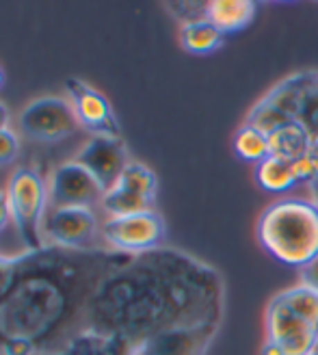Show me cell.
<instances>
[{
  "instance_id": "obj_1",
  "label": "cell",
  "mask_w": 318,
  "mask_h": 355,
  "mask_svg": "<svg viewBox=\"0 0 318 355\" xmlns=\"http://www.w3.org/2000/svg\"><path fill=\"white\" fill-rule=\"evenodd\" d=\"M130 256L44 247L15 258L0 297V355H44L67 334L87 331V314L102 282Z\"/></svg>"
},
{
  "instance_id": "obj_23",
  "label": "cell",
  "mask_w": 318,
  "mask_h": 355,
  "mask_svg": "<svg viewBox=\"0 0 318 355\" xmlns=\"http://www.w3.org/2000/svg\"><path fill=\"white\" fill-rule=\"evenodd\" d=\"M17 152H20V139H17V135L11 132L9 128L0 130V167L11 165L17 158Z\"/></svg>"
},
{
  "instance_id": "obj_6",
  "label": "cell",
  "mask_w": 318,
  "mask_h": 355,
  "mask_svg": "<svg viewBox=\"0 0 318 355\" xmlns=\"http://www.w3.org/2000/svg\"><path fill=\"white\" fill-rule=\"evenodd\" d=\"M78 126L80 123L69 100L57 96L33 100L20 115L22 132L39 144H57V141L74 135Z\"/></svg>"
},
{
  "instance_id": "obj_25",
  "label": "cell",
  "mask_w": 318,
  "mask_h": 355,
  "mask_svg": "<svg viewBox=\"0 0 318 355\" xmlns=\"http://www.w3.org/2000/svg\"><path fill=\"white\" fill-rule=\"evenodd\" d=\"M301 282L318 291V256L308 266H303V269H301Z\"/></svg>"
},
{
  "instance_id": "obj_32",
  "label": "cell",
  "mask_w": 318,
  "mask_h": 355,
  "mask_svg": "<svg viewBox=\"0 0 318 355\" xmlns=\"http://www.w3.org/2000/svg\"><path fill=\"white\" fill-rule=\"evenodd\" d=\"M310 355H314V353H310Z\"/></svg>"
},
{
  "instance_id": "obj_9",
  "label": "cell",
  "mask_w": 318,
  "mask_h": 355,
  "mask_svg": "<svg viewBox=\"0 0 318 355\" xmlns=\"http://www.w3.org/2000/svg\"><path fill=\"white\" fill-rule=\"evenodd\" d=\"M65 92L72 104L74 115L78 123L94 132V137H115L119 139V123L113 113L111 102L106 100L104 94H100L98 89L91 85H87L78 78H67L65 80Z\"/></svg>"
},
{
  "instance_id": "obj_5",
  "label": "cell",
  "mask_w": 318,
  "mask_h": 355,
  "mask_svg": "<svg viewBox=\"0 0 318 355\" xmlns=\"http://www.w3.org/2000/svg\"><path fill=\"white\" fill-rule=\"evenodd\" d=\"M102 239L119 254H150L156 252L165 241V221L156 210L111 217L102 225Z\"/></svg>"
},
{
  "instance_id": "obj_31",
  "label": "cell",
  "mask_w": 318,
  "mask_h": 355,
  "mask_svg": "<svg viewBox=\"0 0 318 355\" xmlns=\"http://www.w3.org/2000/svg\"><path fill=\"white\" fill-rule=\"evenodd\" d=\"M314 191H316V200H314V202L318 204V189H314Z\"/></svg>"
},
{
  "instance_id": "obj_7",
  "label": "cell",
  "mask_w": 318,
  "mask_h": 355,
  "mask_svg": "<svg viewBox=\"0 0 318 355\" xmlns=\"http://www.w3.org/2000/svg\"><path fill=\"white\" fill-rule=\"evenodd\" d=\"M156 175L143 163H128L117 184L104 193L102 208L111 217H126L154 210Z\"/></svg>"
},
{
  "instance_id": "obj_18",
  "label": "cell",
  "mask_w": 318,
  "mask_h": 355,
  "mask_svg": "<svg viewBox=\"0 0 318 355\" xmlns=\"http://www.w3.org/2000/svg\"><path fill=\"white\" fill-rule=\"evenodd\" d=\"M256 180L269 193H286L297 187L290 163L279 161V158H273V156L264 158L262 163L256 165Z\"/></svg>"
},
{
  "instance_id": "obj_3",
  "label": "cell",
  "mask_w": 318,
  "mask_h": 355,
  "mask_svg": "<svg viewBox=\"0 0 318 355\" xmlns=\"http://www.w3.org/2000/svg\"><path fill=\"white\" fill-rule=\"evenodd\" d=\"M258 239L273 258L301 271L318 256V204L299 198L271 204L258 221Z\"/></svg>"
},
{
  "instance_id": "obj_2",
  "label": "cell",
  "mask_w": 318,
  "mask_h": 355,
  "mask_svg": "<svg viewBox=\"0 0 318 355\" xmlns=\"http://www.w3.org/2000/svg\"><path fill=\"white\" fill-rule=\"evenodd\" d=\"M215 275L180 254L130 256L94 295L87 331L136 347L161 331L215 325Z\"/></svg>"
},
{
  "instance_id": "obj_20",
  "label": "cell",
  "mask_w": 318,
  "mask_h": 355,
  "mask_svg": "<svg viewBox=\"0 0 318 355\" xmlns=\"http://www.w3.org/2000/svg\"><path fill=\"white\" fill-rule=\"evenodd\" d=\"M234 150L242 161L258 165L264 158H269V137L254 128L251 123H245L234 137Z\"/></svg>"
},
{
  "instance_id": "obj_15",
  "label": "cell",
  "mask_w": 318,
  "mask_h": 355,
  "mask_svg": "<svg viewBox=\"0 0 318 355\" xmlns=\"http://www.w3.org/2000/svg\"><path fill=\"white\" fill-rule=\"evenodd\" d=\"M256 17L251 0H215L206 5V20H210L223 35L242 31Z\"/></svg>"
},
{
  "instance_id": "obj_11",
  "label": "cell",
  "mask_w": 318,
  "mask_h": 355,
  "mask_svg": "<svg viewBox=\"0 0 318 355\" xmlns=\"http://www.w3.org/2000/svg\"><path fill=\"white\" fill-rule=\"evenodd\" d=\"M104 191L96 178L76 161L61 165L52 173L50 182V204L52 208H91L102 204Z\"/></svg>"
},
{
  "instance_id": "obj_17",
  "label": "cell",
  "mask_w": 318,
  "mask_h": 355,
  "mask_svg": "<svg viewBox=\"0 0 318 355\" xmlns=\"http://www.w3.org/2000/svg\"><path fill=\"white\" fill-rule=\"evenodd\" d=\"M225 35L212 24L210 20H195V22H184L180 31V42L184 50L193 52V55H208L221 48Z\"/></svg>"
},
{
  "instance_id": "obj_21",
  "label": "cell",
  "mask_w": 318,
  "mask_h": 355,
  "mask_svg": "<svg viewBox=\"0 0 318 355\" xmlns=\"http://www.w3.org/2000/svg\"><path fill=\"white\" fill-rule=\"evenodd\" d=\"M292 121H297V119H292L290 115H286L284 111H279L277 106H273V104H269V102H260L256 109L251 111V115H249V121L247 123H251L254 128H258L260 132H264V135H273L275 130H279V128H284V126H288V123H292Z\"/></svg>"
},
{
  "instance_id": "obj_10",
  "label": "cell",
  "mask_w": 318,
  "mask_h": 355,
  "mask_svg": "<svg viewBox=\"0 0 318 355\" xmlns=\"http://www.w3.org/2000/svg\"><path fill=\"white\" fill-rule=\"evenodd\" d=\"M267 340L275 343L284 355H310L318 329L299 318L277 295L267 308Z\"/></svg>"
},
{
  "instance_id": "obj_22",
  "label": "cell",
  "mask_w": 318,
  "mask_h": 355,
  "mask_svg": "<svg viewBox=\"0 0 318 355\" xmlns=\"http://www.w3.org/2000/svg\"><path fill=\"white\" fill-rule=\"evenodd\" d=\"M290 169H292L297 184H306V182L316 184V180H318V165H316V158L312 156V152H308L301 158L292 161Z\"/></svg>"
},
{
  "instance_id": "obj_4",
  "label": "cell",
  "mask_w": 318,
  "mask_h": 355,
  "mask_svg": "<svg viewBox=\"0 0 318 355\" xmlns=\"http://www.w3.org/2000/svg\"><path fill=\"white\" fill-rule=\"evenodd\" d=\"M7 202L11 210V221L28 252L44 250V223L46 208L50 202V189L39 171L30 167L17 169L7 187Z\"/></svg>"
},
{
  "instance_id": "obj_19",
  "label": "cell",
  "mask_w": 318,
  "mask_h": 355,
  "mask_svg": "<svg viewBox=\"0 0 318 355\" xmlns=\"http://www.w3.org/2000/svg\"><path fill=\"white\" fill-rule=\"evenodd\" d=\"M279 299L306 323H310L314 329H318V291L299 282L297 286L288 288L279 295Z\"/></svg>"
},
{
  "instance_id": "obj_12",
  "label": "cell",
  "mask_w": 318,
  "mask_h": 355,
  "mask_svg": "<svg viewBox=\"0 0 318 355\" xmlns=\"http://www.w3.org/2000/svg\"><path fill=\"white\" fill-rule=\"evenodd\" d=\"M74 161L96 178L104 193L117 184L123 169L130 163L126 146L121 144V139L115 137H94L78 152Z\"/></svg>"
},
{
  "instance_id": "obj_24",
  "label": "cell",
  "mask_w": 318,
  "mask_h": 355,
  "mask_svg": "<svg viewBox=\"0 0 318 355\" xmlns=\"http://www.w3.org/2000/svg\"><path fill=\"white\" fill-rule=\"evenodd\" d=\"M13 269H15V258L0 256V297H3L5 291L9 288L11 277H13Z\"/></svg>"
},
{
  "instance_id": "obj_8",
  "label": "cell",
  "mask_w": 318,
  "mask_h": 355,
  "mask_svg": "<svg viewBox=\"0 0 318 355\" xmlns=\"http://www.w3.org/2000/svg\"><path fill=\"white\" fill-rule=\"evenodd\" d=\"M102 230L91 208H52L44 223V236L65 250H91Z\"/></svg>"
},
{
  "instance_id": "obj_27",
  "label": "cell",
  "mask_w": 318,
  "mask_h": 355,
  "mask_svg": "<svg viewBox=\"0 0 318 355\" xmlns=\"http://www.w3.org/2000/svg\"><path fill=\"white\" fill-rule=\"evenodd\" d=\"M262 355H284V351H281L275 343L267 340V343H264V347H262Z\"/></svg>"
},
{
  "instance_id": "obj_14",
  "label": "cell",
  "mask_w": 318,
  "mask_h": 355,
  "mask_svg": "<svg viewBox=\"0 0 318 355\" xmlns=\"http://www.w3.org/2000/svg\"><path fill=\"white\" fill-rule=\"evenodd\" d=\"M316 87H318L316 74H299V76L286 78L281 85H277L273 92L264 98V102L277 106L279 111H284L286 115L297 119L306 98L314 92Z\"/></svg>"
},
{
  "instance_id": "obj_16",
  "label": "cell",
  "mask_w": 318,
  "mask_h": 355,
  "mask_svg": "<svg viewBox=\"0 0 318 355\" xmlns=\"http://www.w3.org/2000/svg\"><path fill=\"white\" fill-rule=\"evenodd\" d=\"M312 150V137L299 121H292L288 126L269 135V156L279 161L292 163Z\"/></svg>"
},
{
  "instance_id": "obj_30",
  "label": "cell",
  "mask_w": 318,
  "mask_h": 355,
  "mask_svg": "<svg viewBox=\"0 0 318 355\" xmlns=\"http://www.w3.org/2000/svg\"><path fill=\"white\" fill-rule=\"evenodd\" d=\"M312 353H314V355H318V340L314 343V347H312Z\"/></svg>"
},
{
  "instance_id": "obj_29",
  "label": "cell",
  "mask_w": 318,
  "mask_h": 355,
  "mask_svg": "<svg viewBox=\"0 0 318 355\" xmlns=\"http://www.w3.org/2000/svg\"><path fill=\"white\" fill-rule=\"evenodd\" d=\"M3 85H5V69L0 67V89H3Z\"/></svg>"
},
{
  "instance_id": "obj_28",
  "label": "cell",
  "mask_w": 318,
  "mask_h": 355,
  "mask_svg": "<svg viewBox=\"0 0 318 355\" xmlns=\"http://www.w3.org/2000/svg\"><path fill=\"white\" fill-rule=\"evenodd\" d=\"M9 128V111L7 106L0 102V130H7Z\"/></svg>"
},
{
  "instance_id": "obj_13",
  "label": "cell",
  "mask_w": 318,
  "mask_h": 355,
  "mask_svg": "<svg viewBox=\"0 0 318 355\" xmlns=\"http://www.w3.org/2000/svg\"><path fill=\"white\" fill-rule=\"evenodd\" d=\"M212 334L215 325L161 331L136 345L132 355H206Z\"/></svg>"
},
{
  "instance_id": "obj_26",
  "label": "cell",
  "mask_w": 318,
  "mask_h": 355,
  "mask_svg": "<svg viewBox=\"0 0 318 355\" xmlns=\"http://www.w3.org/2000/svg\"><path fill=\"white\" fill-rule=\"evenodd\" d=\"M11 221V210H9V202H7V193L0 191V232L9 225Z\"/></svg>"
}]
</instances>
